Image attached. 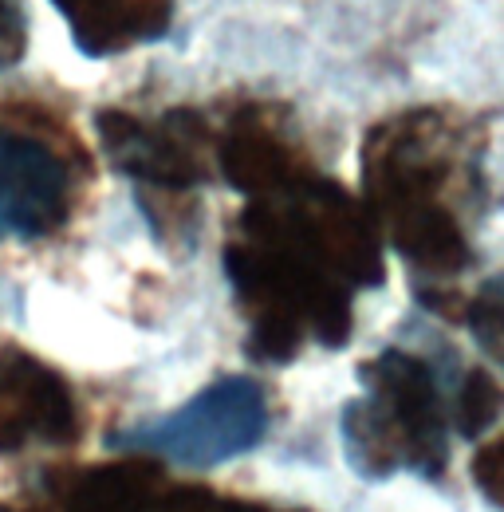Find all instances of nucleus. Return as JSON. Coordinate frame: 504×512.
Instances as JSON below:
<instances>
[{
  "label": "nucleus",
  "instance_id": "nucleus-1",
  "mask_svg": "<svg viewBox=\"0 0 504 512\" xmlns=\"http://www.w3.org/2000/svg\"><path fill=\"white\" fill-rule=\"evenodd\" d=\"M264 430H268L264 386L245 375H229L193 394L182 410L115 434L111 446L158 453L189 469H209L260 446Z\"/></svg>",
  "mask_w": 504,
  "mask_h": 512
},
{
  "label": "nucleus",
  "instance_id": "nucleus-2",
  "mask_svg": "<svg viewBox=\"0 0 504 512\" xmlns=\"http://www.w3.org/2000/svg\"><path fill=\"white\" fill-rule=\"evenodd\" d=\"M67 217L63 162L36 138L0 127V241H40Z\"/></svg>",
  "mask_w": 504,
  "mask_h": 512
},
{
  "label": "nucleus",
  "instance_id": "nucleus-3",
  "mask_svg": "<svg viewBox=\"0 0 504 512\" xmlns=\"http://www.w3.org/2000/svg\"><path fill=\"white\" fill-rule=\"evenodd\" d=\"M75 512H146V477L138 469H111L83 485Z\"/></svg>",
  "mask_w": 504,
  "mask_h": 512
},
{
  "label": "nucleus",
  "instance_id": "nucleus-4",
  "mask_svg": "<svg viewBox=\"0 0 504 512\" xmlns=\"http://www.w3.org/2000/svg\"><path fill=\"white\" fill-rule=\"evenodd\" d=\"M497 406H501V394H497V383L485 375V371H473L465 379V390H461V414H457V426L461 434H481L493 418H497Z\"/></svg>",
  "mask_w": 504,
  "mask_h": 512
},
{
  "label": "nucleus",
  "instance_id": "nucleus-5",
  "mask_svg": "<svg viewBox=\"0 0 504 512\" xmlns=\"http://www.w3.org/2000/svg\"><path fill=\"white\" fill-rule=\"evenodd\" d=\"M497 461H501V446H489L477 461V481L485 485V493L493 501H501V481H497Z\"/></svg>",
  "mask_w": 504,
  "mask_h": 512
},
{
  "label": "nucleus",
  "instance_id": "nucleus-6",
  "mask_svg": "<svg viewBox=\"0 0 504 512\" xmlns=\"http://www.w3.org/2000/svg\"><path fill=\"white\" fill-rule=\"evenodd\" d=\"M166 512H249V509H237V505H217L209 497H178L174 505Z\"/></svg>",
  "mask_w": 504,
  "mask_h": 512
},
{
  "label": "nucleus",
  "instance_id": "nucleus-7",
  "mask_svg": "<svg viewBox=\"0 0 504 512\" xmlns=\"http://www.w3.org/2000/svg\"><path fill=\"white\" fill-rule=\"evenodd\" d=\"M0 32H4V8H0Z\"/></svg>",
  "mask_w": 504,
  "mask_h": 512
}]
</instances>
